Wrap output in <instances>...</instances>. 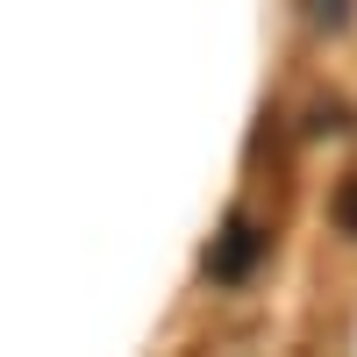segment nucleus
<instances>
[{"instance_id":"obj_1","label":"nucleus","mask_w":357,"mask_h":357,"mask_svg":"<svg viewBox=\"0 0 357 357\" xmlns=\"http://www.w3.org/2000/svg\"><path fill=\"white\" fill-rule=\"evenodd\" d=\"M264 250H272V236H264L250 215H229L222 236L207 243V279H215V286H243L257 264H264Z\"/></svg>"},{"instance_id":"obj_2","label":"nucleus","mask_w":357,"mask_h":357,"mask_svg":"<svg viewBox=\"0 0 357 357\" xmlns=\"http://www.w3.org/2000/svg\"><path fill=\"white\" fill-rule=\"evenodd\" d=\"M301 8H307V22H314V29L343 36V29H350V15H357V0H301Z\"/></svg>"},{"instance_id":"obj_3","label":"nucleus","mask_w":357,"mask_h":357,"mask_svg":"<svg viewBox=\"0 0 357 357\" xmlns=\"http://www.w3.org/2000/svg\"><path fill=\"white\" fill-rule=\"evenodd\" d=\"M336 222L357 236V178H343V193H336Z\"/></svg>"}]
</instances>
